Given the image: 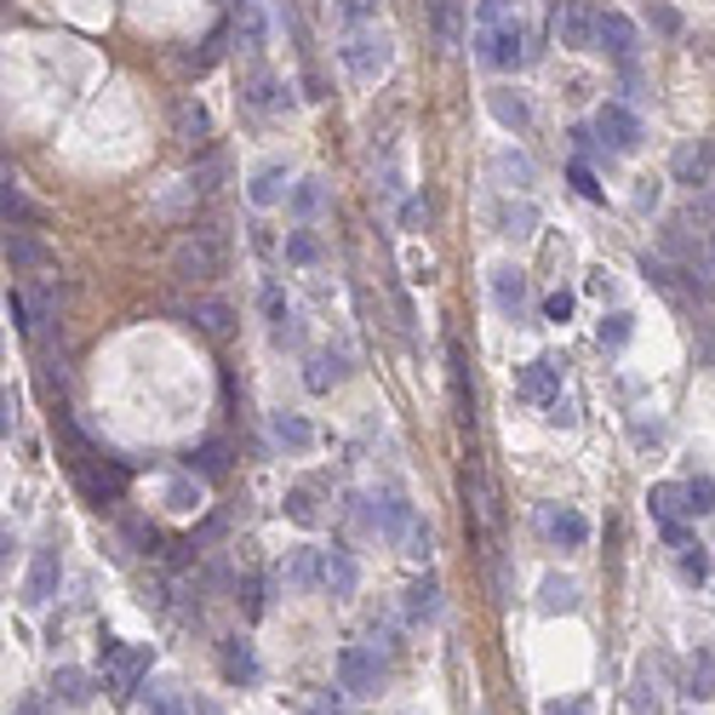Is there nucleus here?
<instances>
[{
  "label": "nucleus",
  "instance_id": "f257e3e1",
  "mask_svg": "<svg viewBox=\"0 0 715 715\" xmlns=\"http://www.w3.org/2000/svg\"><path fill=\"white\" fill-rule=\"evenodd\" d=\"M172 269L184 275V280H212V275H223V241L212 235V229H189V235L172 246Z\"/></svg>",
  "mask_w": 715,
  "mask_h": 715
},
{
  "label": "nucleus",
  "instance_id": "f03ea898",
  "mask_svg": "<svg viewBox=\"0 0 715 715\" xmlns=\"http://www.w3.org/2000/svg\"><path fill=\"white\" fill-rule=\"evenodd\" d=\"M344 69L355 74V81H378V74L390 69V35L378 30H361L344 41Z\"/></svg>",
  "mask_w": 715,
  "mask_h": 715
},
{
  "label": "nucleus",
  "instance_id": "7ed1b4c3",
  "mask_svg": "<svg viewBox=\"0 0 715 715\" xmlns=\"http://www.w3.org/2000/svg\"><path fill=\"white\" fill-rule=\"evenodd\" d=\"M74 481H81V493H87L92 504H115V498L126 493V470L115 464V458H104V452L81 458V464H74Z\"/></svg>",
  "mask_w": 715,
  "mask_h": 715
},
{
  "label": "nucleus",
  "instance_id": "20e7f679",
  "mask_svg": "<svg viewBox=\"0 0 715 715\" xmlns=\"http://www.w3.org/2000/svg\"><path fill=\"white\" fill-rule=\"evenodd\" d=\"M596 132H601V143L612 149V155H635V149H642V120H635L624 104H601Z\"/></svg>",
  "mask_w": 715,
  "mask_h": 715
},
{
  "label": "nucleus",
  "instance_id": "39448f33",
  "mask_svg": "<svg viewBox=\"0 0 715 715\" xmlns=\"http://www.w3.org/2000/svg\"><path fill=\"white\" fill-rule=\"evenodd\" d=\"M58 578H64V555L46 544V550H35V561H30V578H23V607H46L58 596Z\"/></svg>",
  "mask_w": 715,
  "mask_h": 715
},
{
  "label": "nucleus",
  "instance_id": "423d86ee",
  "mask_svg": "<svg viewBox=\"0 0 715 715\" xmlns=\"http://www.w3.org/2000/svg\"><path fill=\"white\" fill-rule=\"evenodd\" d=\"M338 687H344V693H355V699L378 693V653L372 647H344L338 653Z\"/></svg>",
  "mask_w": 715,
  "mask_h": 715
},
{
  "label": "nucleus",
  "instance_id": "0eeeda50",
  "mask_svg": "<svg viewBox=\"0 0 715 715\" xmlns=\"http://www.w3.org/2000/svg\"><path fill=\"white\" fill-rule=\"evenodd\" d=\"M539 527H544V539L550 544H561V550H584L590 544V521L578 516V509H567V504H550V509H539Z\"/></svg>",
  "mask_w": 715,
  "mask_h": 715
},
{
  "label": "nucleus",
  "instance_id": "6e6552de",
  "mask_svg": "<svg viewBox=\"0 0 715 715\" xmlns=\"http://www.w3.org/2000/svg\"><path fill=\"white\" fill-rule=\"evenodd\" d=\"M596 30H601V12H590L584 0H561V7H555L561 46H596Z\"/></svg>",
  "mask_w": 715,
  "mask_h": 715
},
{
  "label": "nucleus",
  "instance_id": "1a4fd4ad",
  "mask_svg": "<svg viewBox=\"0 0 715 715\" xmlns=\"http://www.w3.org/2000/svg\"><path fill=\"white\" fill-rule=\"evenodd\" d=\"M596 46L612 58V64H635V23L624 12H601V30H596Z\"/></svg>",
  "mask_w": 715,
  "mask_h": 715
},
{
  "label": "nucleus",
  "instance_id": "9d476101",
  "mask_svg": "<svg viewBox=\"0 0 715 715\" xmlns=\"http://www.w3.org/2000/svg\"><path fill=\"white\" fill-rule=\"evenodd\" d=\"M516 395H521V401H539V406L561 401V361H532V367H521Z\"/></svg>",
  "mask_w": 715,
  "mask_h": 715
},
{
  "label": "nucleus",
  "instance_id": "9b49d317",
  "mask_svg": "<svg viewBox=\"0 0 715 715\" xmlns=\"http://www.w3.org/2000/svg\"><path fill=\"white\" fill-rule=\"evenodd\" d=\"M670 172H676V184H710V172H715V138H704V143H687V149H676V161H670Z\"/></svg>",
  "mask_w": 715,
  "mask_h": 715
},
{
  "label": "nucleus",
  "instance_id": "f8f14e48",
  "mask_svg": "<svg viewBox=\"0 0 715 715\" xmlns=\"http://www.w3.org/2000/svg\"><path fill=\"white\" fill-rule=\"evenodd\" d=\"M246 195H252V207H275V200H287V195H292V172H287V161H264L258 172H252Z\"/></svg>",
  "mask_w": 715,
  "mask_h": 715
},
{
  "label": "nucleus",
  "instance_id": "ddd939ff",
  "mask_svg": "<svg viewBox=\"0 0 715 715\" xmlns=\"http://www.w3.org/2000/svg\"><path fill=\"white\" fill-rule=\"evenodd\" d=\"M481 58L493 69H516L527 53H521V23H504V30H481Z\"/></svg>",
  "mask_w": 715,
  "mask_h": 715
},
{
  "label": "nucleus",
  "instance_id": "4468645a",
  "mask_svg": "<svg viewBox=\"0 0 715 715\" xmlns=\"http://www.w3.org/2000/svg\"><path fill=\"white\" fill-rule=\"evenodd\" d=\"M487 287H493L498 315H509V321H516V315H521V303H527V275H521L516 264H498V269L487 275Z\"/></svg>",
  "mask_w": 715,
  "mask_h": 715
},
{
  "label": "nucleus",
  "instance_id": "2eb2a0df",
  "mask_svg": "<svg viewBox=\"0 0 715 715\" xmlns=\"http://www.w3.org/2000/svg\"><path fill=\"white\" fill-rule=\"evenodd\" d=\"M464 498H470V516H475V532H493L498 527V498L487 487V475H481L475 464L464 470Z\"/></svg>",
  "mask_w": 715,
  "mask_h": 715
},
{
  "label": "nucleus",
  "instance_id": "dca6fc26",
  "mask_svg": "<svg viewBox=\"0 0 715 715\" xmlns=\"http://www.w3.org/2000/svg\"><path fill=\"white\" fill-rule=\"evenodd\" d=\"M355 584H361V567H355L349 550H326V567H321V590H332L338 601L355 596Z\"/></svg>",
  "mask_w": 715,
  "mask_h": 715
},
{
  "label": "nucleus",
  "instance_id": "f3484780",
  "mask_svg": "<svg viewBox=\"0 0 715 715\" xmlns=\"http://www.w3.org/2000/svg\"><path fill=\"white\" fill-rule=\"evenodd\" d=\"M104 653H109V687H138V676L149 670V647H115V642H104Z\"/></svg>",
  "mask_w": 715,
  "mask_h": 715
},
{
  "label": "nucleus",
  "instance_id": "a211bd4d",
  "mask_svg": "<svg viewBox=\"0 0 715 715\" xmlns=\"http://www.w3.org/2000/svg\"><path fill=\"white\" fill-rule=\"evenodd\" d=\"M647 509H653L664 527H670V521H681V516H693V493L676 487V481H658V487L647 493Z\"/></svg>",
  "mask_w": 715,
  "mask_h": 715
},
{
  "label": "nucleus",
  "instance_id": "6ab92c4d",
  "mask_svg": "<svg viewBox=\"0 0 715 715\" xmlns=\"http://www.w3.org/2000/svg\"><path fill=\"white\" fill-rule=\"evenodd\" d=\"M687 699H715V647H699L693 658H687V687H681Z\"/></svg>",
  "mask_w": 715,
  "mask_h": 715
},
{
  "label": "nucleus",
  "instance_id": "aec40b11",
  "mask_svg": "<svg viewBox=\"0 0 715 715\" xmlns=\"http://www.w3.org/2000/svg\"><path fill=\"white\" fill-rule=\"evenodd\" d=\"M487 104H493L498 126H509V132H527V126H532V109H527V97H521V92L493 87V92H487Z\"/></svg>",
  "mask_w": 715,
  "mask_h": 715
},
{
  "label": "nucleus",
  "instance_id": "412c9836",
  "mask_svg": "<svg viewBox=\"0 0 715 715\" xmlns=\"http://www.w3.org/2000/svg\"><path fill=\"white\" fill-rule=\"evenodd\" d=\"M269 429H275V441L287 447V452H310L315 447V424L303 418V413H275Z\"/></svg>",
  "mask_w": 715,
  "mask_h": 715
},
{
  "label": "nucleus",
  "instance_id": "4be33fe9",
  "mask_svg": "<svg viewBox=\"0 0 715 715\" xmlns=\"http://www.w3.org/2000/svg\"><path fill=\"white\" fill-rule=\"evenodd\" d=\"M92 693H97V681H92L87 670H58V676H53V699H58V704H69V710L92 704Z\"/></svg>",
  "mask_w": 715,
  "mask_h": 715
},
{
  "label": "nucleus",
  "instance_id": "5701e85b",
  "mask_svg": "<svg viewBox=\"0 0 715 715\" xmlns=\"http://www.w3.org/2000/svg\"><path fill=\"white\" fill-rule=\"evenodd\" d=\"M344 355H310V367H303V384H310L315 395H326V390H338L344 384Z\"/></svg>",
  "mask_w": 715,
  "mask_h": 715
},
{
  "label": "nucleus",
  "instance_id": "b1692460",
  "mask_svg": "<svg viewBox=\"0 0 715 715\" xmlns=\"http://www.w3.org/2000/svg\"><path fill=\"white\" fill-rule=\"evenodd\" d=\"M321 567H326V555H315V550H292V561H287V590H315L321 584Z\"/></svg>",
  "mask_w": 715,
  "mask_h": 715
},
{
  "label": "nucleus",
  "instance_id": "393cba45",
  "mask_svg": "<svg viewBox=\"0 0 715 715\" xmlns=\"http://www.w3.org/2000/svg\"><path fill=\"white\" fill-rule=\"evenodd\" d=\"M413 527L418 521H413V504L406 498H378V532H384V539H406Z\"/></svg>",
  "mask_w": 715,
  "mask_h": 715
},
{
  "label": "nucleus",
  "instance_id": "a878e982",
  "mask_svg": "<svg viewBox=\"0 0 715 715\" xmlns=\"http://www.w3.org/2000/svg\"><path fill=\"white\" fill-rule=\"evenodd\" d=\"M630 710L635 715H664V693H658V681H653V664H642L630 681Z\"/></svg>",
  "mask_w": 715,
  "mask_h": 715
},
{
  "label": "nucleus",
  "instance_id": "bb28decb",
  "mask_svg": "<svg viewBox=\"0 0 715 715\" xmlns=\"http://www.w3.org/2000/svg\"><path fill=\"white\" fill-rule=\"evenodd\" d=\"M436 612H441V584L436 578H424V584L406 590V619H413V624H429Z\"/></svg>",
  "mask_w": 715,
  "mask_h": 715
},
{
  "label": "nucleus",
  "instance_id": "cd10ccee",
  "mask_svg": "<svg viewBox=\"0 0 715 715\" xmlns=\"http://www.w3.org/2000/svg\"><path fill=\"white\" fill-rule=\"evenodd\" d=\"M539 612H578V584L561 578V573H550L544 590H539Z\"/></svg>",
  "mask_w": 715,
  "mask_h": 715
},
{
  "label": "nucleus",
  "instance_id": "c85d7f7f",
  "mask_svg": "<svg viewBox=\"0 0 715 715\" xmlns=\"http://www.w3.org/2000/svg\"><path fill=\"white\" fill-rule=\"evenodd\" d=\"M223 676L229 681H258V658L246 642H223Z\"/></svg>",
  "mask_w": 715,
  "mask_h": 715
},
{
  "label": "nucleus",
  "instance_id": "c756f323",
  "mask_svg": "<svg viewBox=\"0 0 715 715\" xmlns=\"http://www.w3.org/2000/svg\"><path fill=\"white\" fill-rule=\"evenodd\" d=\"M7 264H12V269H41V264H46V246L12 229V235H7Z\"/></svg>",
  "mask_w": 715,
  "mask_h": 715
},
{
  "label": "nucleus",
  "instance_id": "7c9ffc66",
  "mask_svg": "<svg viewBox=\"0 0 715 715\" xmlns=\"http://www.w3.org/2000/svg\"><path fill=\"white\" fill-rule=\"evenodd\" d=\"M493 172L504 177L509 189H527L532 184V161L527 155H516V149H498V161H493Z\"/></svg>",
  "mask_w": 715,
  "mask_h": 715
},
{
  "label": "nucleus",
  "instance_id": "2f4dec72",
  "mask_svg": "<svg viewBox=\"0 0 715 715\" xmlns=\"http://www.w3.org/2000/svg\"><path fill=\"white\" fill-rule=\"evenodd\" d=\"M287 200H292V212H298V218H315V212L326 207L321 177H303V184H292V195H287Z\"/></svg>",
  "mask_w": 715,
  "mask_h": 715
},
{
  "label": "nucleus",
  "instance_id": "473e14b6",
  "mask_svg": "<svg viewBox=\"0 0 715 715\" xmlns=\"http://www.w3.org/2000/svg\"><path fill=\"white\" fill-rule=\"evenodd\" d=\"M195 321H200V332H212V338H223V332L235 326V310L212 298V303H200V310H195Z\"/></svg>",
  "mask_w": 715,
  "mask_h": 715
},
{
  "label": "nucleus",
  "instance_id": "72a5a7b5",
  "mask_svg": "<svg viewBox=\"0 0 715 715\" xmlns=\"http://www.w3.org/2000/svg\"><path fill=\"white\" fill-rule=\"evenodd\" d=\"M287 258H292V264H315V258H321L315 229H292V235H287Z\"/></svg>",
  "mask_w": 715,
  "mask_h": 715
},
{
  "label": "nucleus",
  "instance_id": "f704fd0d",
  "mask_svg": "<svg viewBox=\"0 0 715 715\" xmlns=\"http://www.w3.org/2000/svg\"><path fill=\"white\" fill-rule=\"evenodd\" d=\"M429 12H436V41L452 46L458 41V0H429Z\"/></svg>",
  "mask_w": 715,
  "mask_h": 715
},
{
  "label": "nucleus",
  "instance_id": "c9c22d12",
  "mask_svg": "<svg viewBox=\"0 0 715 715\" xmlns=\"http://www.w3.org/2000/svg\"><path fill=\"white\" fill-rule=\"evenodd\" d=\"M0 207H7V223H23V218H35L30 195L18 189V177H7V189H0Z\"/></svg>",
  "mask_w": 715,
  "mask_h": 715
},
{
  "label": "nucleus",
  "instance_id": "e433bc0d",
  "mask_svg": "<svg viewBox=\"0 0 715 715\" xmlns=\"http://www.w3.org/2000/svg\"><path fill=\"white\" fill-rule=\"evenodd\" d=\"M252 104H258V109H275V104H287V97H280V81H275V74H252Z\"/></svg>",
  "mask_w": 715,
  "mask_h": 715
},
{
  "label": "nucleus",
  "instance_id": "4c0bfd02",
  "mask_svg": "<svg viewBox=\"0 0 715 715\" xmlns=\"http://www.w3.org/2000/svg\"><path fill=\"white\" fill-rule=\"evenodd\" d=\"M630 332H635L630 315H607V321H601V349H624V344H630Z\"/></svg>",
  "mask_w": 715,
  "mask_h": 715
},
{
  "label": "nucleus",
  "instance_id": "58836bf2",
  "mask_svg": "<svg viewBox=\"0 0 715 715\" xmlns=\"http://www.w3.org/2000/svg\"><path fill=\"white\" fill-rule=\"evenodd\" d=\"M189 470H200V475H223V447L207 441L200 452H189Z\"/></svg>",
  "mask_w": 715,
  "mask_h": 715
},
{
  "label": "nucleus",
  "instance_id": "ea45409f",
  "mask_svg": "<svg viewBox=\"0 0 715 715\" xmlns=\"http://www.w3.org/2000/svg\"><path fill=\"white\" fill-rule=\"evenodd\" d=\"M287 516L298 521V527H315L321 516H315V498L310 493H287Z\"/></svg>",
  "mask_w": 715,
  "mask_h": 715
},
{
  "label": "nucleus",
  "instance_id": "a19ab883",
  "mask_svg": "<svg viewBox=\"0 0 715 715\" xmlns=\"http://www.w3.org/2000/svg\"><path fill=\"white\" fill-rule=\"evenodd\" d=\"M567 177H573V189H578L584 200H601V184H596V172L584 166V161H573V166H567Z\"/></svg>",
  "mask_w": 715,
  "mask_h": 715
},
{
  "label": "nucleus",
  "instance_id": "79ce46f5",
  "mask_svg": "<svg viewBox=\"0 0 715 715\" xmlns=\"http://www.w3.org/2000/svg\"><path fill=\"white\" fill-rule=\"evenodd\" d=\"M687 493H693V516H704V509H715V481H710V475L687 481Z\"/></svg>",
  "mask_w": 715,
  "mask_h": 715
},
{
  "label": "nucleus",
  "instance_id": "37998d69",
  "mask_svg": "<svg viewBox=\"0 0 715 715\" xmlns=\"http://www.w3.org/2000/svg\"><path fill=\"white\" fill-rule=\"evenodd\" d=\"M367 18H378V0H344L338 7V23H367Z\"/></svg>",
  "mask_w": 715,
  "mask_h": 715
},
{
  "label": "nucleus",
  "instance_id": "c03bdc74",
  "mask_svg": "<svg viewBox=\"0 0 715 715\" xmlns=\"http://www.w3.org/2000/svg\"><path fill=\"white\" fill-rule=\"evenodd\" d=\"M177 132H184V138H207V115H200V109H177Z\"/></svg>",
  "mask_w": 715,
  "mask_h": 715
},
{
  "label": "nucleus",
  "instance_id": "a18cd8bd",
  "mask_svg": "<svg viewBox=\"0 0 715 715\" xmlns=\"http://www.w3.org/2000/svg\"><path fill=\"white\" fill-rule=\"evenodd\" d=\"M704 573H710L704 550H687V555H681V578H687V584H704Z\"/></svg>",
  "mask_w": 715,
  "mask_h": 715
},
{
  "label": "nucleus",
  "instance_id": "49530a36",
  "mask_svg": "<svg viewBox=\"0 0 715 715\" xmlns=\"http://www.w3.org/2000/svg\"><path fill=\"white\" fill-rule=\"evenodd\" d=\"M567 315H573V292H550V298H544V321H555V326H561Z\"/></svg>",
  "mask_w": 715,
  "mask_h": 715
},
{
  "label": "nucleus",
  "instance_id": "de8ad7c7",
  "mask_svg": "<svg viewBox=\"0 0 715 715\" xmlns=\"http://www.w3.org/2000/svg\"><path fill=\"white\" fill-rule=\"evenodd\" d=\"M143 715H189V710H184V699H172V693H155V699L143 704Z\"/></svg>",
  "mask_w": 715,
  "mask_h": 715
},
{
  "label": "nucleus",
  "instance_id": "09e8293b",
  "mask_svg": "<svg viewBox=\"0 0 715 715\" xmlns=\"http://www.w3.org/2000/svg\"><path fill=\"white\" fill-rule=\"evenodd\" d=\"M406 555H413V561H429V527H413V532H406Z\"/></svg>",
  "mask_w": 715,
  "mask_h": 715
},
{
  "label": "nucleus",
  "instance_id": "8fccbe9b",
  "mask_svg": "<svg viewBox=\"0 0 715 715\" xmlns=\"http://www.w3.org/2000/svg\"><path fill=\"white\" fill-rule=\"evenodd\" d=\"M544 715H590V710H584V699H550Z\"/></svg>",
  "mask_w": 715,
  "mask_h": 715
},
{
  "label": "nucleus",
  "instance_id": "3c124183",
  "mask_svg": "<svg viewBox=\"0 0 715 715\" xmlns=\"http://www.w3.org/2000/svg\"><path fill=\"white\" fill-rule=\"evenodd\" d=\"M504 12H509V0H481V30H493Z\"/></svg>",
  "mask_w": 715,
  "mask_h": 715
},
{
  "label": "nucleus",
  "instance_id": "603ef678",
  "mask_svg": "<svg viewBox=\"0 0 715 715\" xmlns=\"http://www.w3.org/2000/svg\"><path fill=\"white\" fill-rule=\"evenodd\" d=\"M12 424H18V401H12V390H7V395H0V429L12 436Z\"/></svg>",
  "mask_w": 715,
  "mask_h": 715
},
{
  "label": "nucleus",
  "instance_id": "864d4df0",
  "mask_svg": "<svg viewBox=\"0 0 715 715\" xmlns=\"http://www.w3.org/2000/svg\"><path fill=\"white\" fill-rule=\"evenodd\" d=\"M550 424L555 429H573V406L567 401H550Z\"/></svg>",
  "mask_w": 715,
  "mask_h": 715
},
{
  "label": "nucleus",
  "instance_id": "5fc2aeb1",
  "mask_svg": "<svg viewBox=\"0 0 715 715\" xmlns=\"http://www.w3.org/2000/svg\"><path fill=\"white\" fill-rule=\"evenodd\" d=\"M527 223H532V212H504V235H527Z\"/></svg>",
  "mask_w": 715,
  "mask_h": 715
},
{
  "label": "nucleus",
  "instance_id": "6e6d98bb",
  "mask_svg": "<svg viewBox=\"0 0 715 715\" xmlns=\"http://www.w3.org/2000/svg\"><path fill=\"white\" fill-rule=\"evenodd\" d=\"M653 200H658V184H653V177H647V184H642V189H635V207H642V212H647V207H653Z\"/></svg>",
  "mask_w": 715,
  "mask_h": 715
},
{
  "label": "nucleus",
  "instance_id": "4d7b16f0",
  "mask_svg": "<svg viewBox=\"0 0 715 715\" xmlns=\"http://www.w3.org/2000/svg\"><path fill=\"white\" fill-rule=\"evenodd\" d=\"M12 715H46V704L41 699H18V710Z\"/></svg>",
  "mask_w": 715,
  "mask_h": 715
},
{
  "label": "nucleus",
  "instance_id": "13d9d810",
  "mask_svg": "<svg viewBox=\"0 0 715 715\" xmlns=\"http://www.w3.org/2000/svg\"><path fill=\"white\" fill-rule=\"evenodd\" d=\"M710 258H715V241H710Z\"/></svg>",
  "mask_w": 715,
  "mask_h": 715
},
{
  "label": "nucleus",
  "instance_id": "bf43d9fd",
  "mask_svg": "<svg viewBox=\"0 0 715 715\" xmlns=\"http://www.w3.org/2000/svg\"><path fill=\"white\" fill-rule=\"evenodd\" d=\"M310 715H321V710H310Z\"/></svg>",
  "mask_w": 715,
  "mask_h": 715
}]
</instances>
